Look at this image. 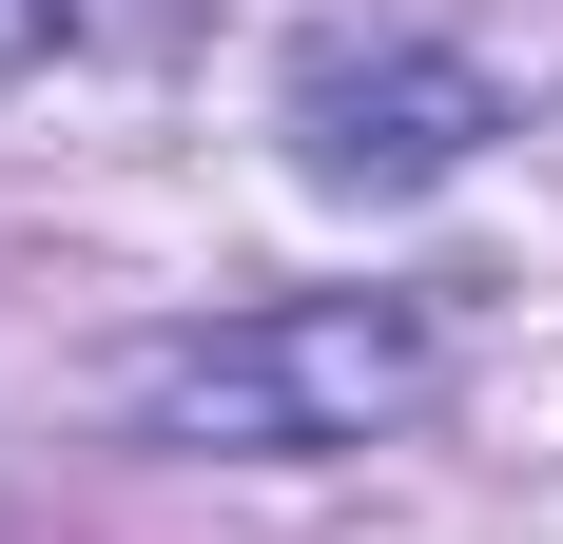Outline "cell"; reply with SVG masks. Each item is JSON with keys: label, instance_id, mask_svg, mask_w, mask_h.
Here are the masks:
<instances>
[{"label": "cell", "instance_id": "1", "mask_svg": "<svg viewBox=\"0 0 563 544\" xmlns=\"http://www.w3.org/2000/svg\"><path fill=\"white\" fill-rule=\"evenodd\" d=\"M466 370V292H253V312L136 330L98 370V409L136 447H195V467H331V447L408 428L428 389Z\"/></svg>", "mask_w": 563, "mask_h": 544}, {"label": "cell", "instance_id": "2", "mask_svg": "<svg viewBox=\"0 0 563 544\" xmlns=\"http://www.w3.org/2000/svg\"><path fill=\"white\" fill-rule=\"evenodd\" d=\"M525 98H563V20H486V0H350L273 78V137L331 215H408L448 195Z\"/></svg>", "mask_w": 563, "mask_h": 544}]
</instances>
